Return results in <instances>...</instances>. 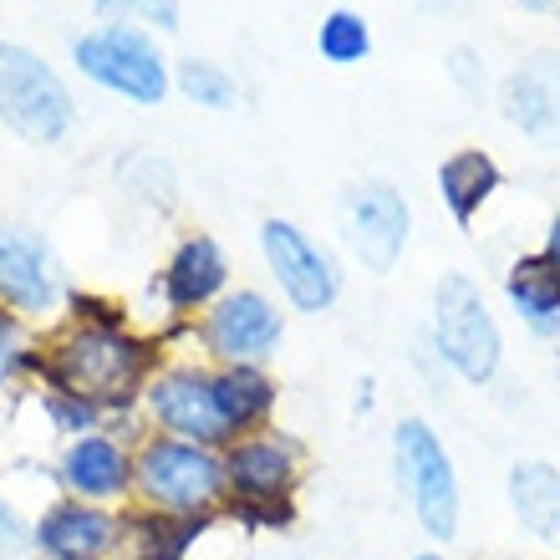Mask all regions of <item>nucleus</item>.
<instances>
[{
    "label": "nucleus",
    "instance_id": "393cba45",
    "mask_svg": "<svg viewBox=\"0 0 560 560\" xmlns=\"http://www.w3.org/2000/svg\"><path fill=\"white\" fill-rule=\"evenodd\" d=\"M92 15L113 21V26L153 31V36H178L184 31V5L178 0H92Z\"/></svg>",
    "mask_w": 560,
    "mask_h": 560
},
{
    "label": "nucleus",
    "instance_id": "0eeeda50",
    "mask_svg": "<svg viewBox=\"0 0 560 560\" xmlns=\"http://www.w3.org/2000/svg\"><path fill=\"white\" fill-rule=\"evenodd\" d=\"M0 128L21 143L57 148L77 128V97L67 77L26 42L0 36Z\"/></svg>",
    "mask_w": 560,
    "mask_h": 560
},
{
    "label": "nucleus",
    "instance_id": "72a5a7b5",
    "mask_svg": "<svg viewBox=\"0 0 560 560\" xmlns=\"http://www.w3.org/2000/svg\"><path fill=\"white\" fill-rule=\"evenodd\" d=\"M122 560H189V556H143V550H128Z\"/></svg>",
    "mask_w": 560,
    "mask_h": 560
},
{
    "label": "nucleus",
    "instance_id": "4be33fe9",
    "mask_svg": "<svg viewBox=\"0 0 560 560\" xmlns=\"http://www.w3.org/2000/svg\"><path fill=\"white\" fill-rule=\"evenodd\" d=\"M316 57L331 67H362L372 57V21L357 5H331L316 21Z\"/></svg>",
    "mask_w": 560,
    "mask_h": 560
},
{
    "label": "nucleus",
    "instance_id": "c9c22d12",
    "mask_svg": "<svg viewBox=\"0 0 560 560\" xmlns=\"http://www.w3.org/2000/svg\"><path fill=\"white\" fill-rule=\"evenodd\" d=\"M337 5H352V0H337Z\"/></svg>",
    "mask_w": 560,
    "mask_h": 560
},
{
    "label": "nucleus",
    "instance_id": "6ab92c4d",
    "mask_svg": "<svg viewBox=\"0 0 560 560\" xmlns=\"http://www.w3.org/2000/svg\"><path fill=\"white\" fill-rule=\"evenodd\" d=\"M433 184H439V199H443V209L454 214V224H464V230H469L474 214H479V209L500 194L504 174H500V163L489 159L485 148H454V153L439 163Z\"/></svg>",
    "mask_w": 560,
    "mask_h": 560
},
{
    "label": "nucleus",
    "instance_id": "a211bd4d",
    "mask_svg": "<svg viewBox=\"0 0 560 560\" xmlns=\"http://www.w3.org/2000/svg\"><path fill=\"white\" fill-rule=\"evenodd\" d=\"M504 301L520 316V326L540 341H560V270L540 255H525L504 276Z\"/></svg>",
    "mask_w": 560,
    "mask_h": 560
},
{
    "label": "nucleus",
    "instance_id": "423d86ee",
    "mask_svg": "<svg viewBox=\"0 0 560 560\" xmlns=\"http://www.w3.org/2000/svg\"><path fill=\"white\" fill-rule=\"evenodd\" d=\"M148 433H168L184 443H205V448H230L235 428L224 418L220 383L214 368L194 352H168L159 362V372L148 377L143 398H138Z\"/></svg>",
    "mask_w": 560,
    "mask_h": 560
},
{
    "label": "nucleus",
    "instance_id": "473e14b6",
    "mask_svg": "<svg viewBox=\"0 0 560 560\" xmlns=\"http://www.w3.org/2000/svg\"><path fill=\"white\" fill-rule=\"evenodd\" d=\"M408 560H448V556H443L439 546H428V550H413V556H408Z\"/></svg>",
    "mask_w": 560,
    "mask_h": 560
},
{
    "label": "nucleus",
    "instance_id": "f03ea898",
    "mask_svg": "<svg viewBox=\"0 0 560 560\" xmlns=\"http://www.w3.org/2000/svg\"><path fill=\"white\" fill-rule=\"evenodd\" d=\"M224 504H230L224 448L184 443L168 433H143L133 443V510L224 515Z\"/></svg>",
    "mask_w": 560,
    "mask_h": 560
},
{
    "label": "nucleus",
    "instance_id": "412c9836",
    "mask_svg": "<svg viewBox=\"0 0 560 560\" xmlns=\"http://www.w3.org/2000/svg\"><path fill=\"white\" fill-rule=\"evenodd\" d=\"M214 383H220V402L235 439L276 423L280 383L270 377V368H214Z\"/></svg>",
    "mask_w": 560,
    "mask_h": 560
},
{
    "label": "nucleus",
    "instance_id": "2eb2a0df",
    "mask_svg": "<svg viewBox=\"0 0 560 560\" xmlns=\"http://www.w3.org/2000/svg\"><path fill=\"white\" fill-rule=\"evenodd\" d=\"M51 479H57V489L67 500L128 510L133 504V443L107 433V428L103 433L67 439L57 464H51Z\"/></svg>",
    "mask_w": 560,
    "mask_h": 560
},
{
    "label": "nucleus",
    "instance_id": "f3484780",
    "mask_svg": "<svg viewBox=\"0 0 560 560\" xmlns=\"http://www.w3.org/2000/svg\"><path fill=\"white\" fill-rule=\"evenodd\" d=\"M510 510H515L520 530L535 535L540 546H550L560 556V469L546 458H520L510 479H504Z\"/></svg>",
    "mask_w": 560,
    "mask_h": 560
},
{
    "label": "nucleus",
    "instance_id": "1a4fd4ad",
    "mask_svg": "<svg viewBox=\"0 0 560 560\" xmlns=\"http://www.w3.org/2000/svg\"><path fill=\"white\" fill-rule=\"evenodd\" d=\"M72 280L61 270L57 250L42 230L31 224H0V311L21 316L26 326H51L67 316V301H72Z\"/></svg>",
    "mask_w": 560,
    "mask_h": 560
},
{
    "label": "nucleus",
    "instance_id": "f8f14e48",
    "mask_svg": "<svg viewBox=\"0 0 560 560\" xmlns=\"http://www.w3.org/2000/svg\"><path fill=\"white\" fill-rule=\"evenodd\" d=\"M306 443L291 428H255L224 448V479L235 504H291L306 485Z\"/></svg>",
    "mask_w": 560,
    "mask_h": 560
},
{
    "label": "nucleus",
    "instance_id": "6e6552de",
    "mask_svg": "<svg viewBox=\"0 0 560 560\" xmlns=\"http://www.w3.org/2000/svg\"><path fill=\"white\" fill-rule=\"evenodd\" d=\"M189 341L209 368H270L285 341V311L260 285H230L199 322H189Z\"/></svg>",
    "mask_w": 560,
    "mask_h": 560
},
{
    "label": "nucleus",
    "instance_id": "7c9ffc66",
    "mask_svg": "<svg viewBox=\"0 0 560 560\" xmlns=\"http://www.w3.org/2000/svg\"><path fill=\"white\" fill-rule=\"evenodd\" d=\"M418 5H423L428 15H458L464 5H469V0H418Z\"/></svg>",
    "mask_w": 560,
    "mask_h": 560
},
{
    "label": "nucleus",
    "instance_id": "b1692460",
    "mask_svg": "<svg viewBox=\"0 0 560 560\" xmlns=\"http://www.w3.org/2000/svg\"><path fill=\"white\" fill-rule=\"evenodd\" d=\"M36 408H42L46 428H51L61 443H67V439H82V433H103V428H107L103 408H92L88 398H77V393H67V387L36 383Z\"/></svg>",
    "mask_w": 560,
    "mask_h": 560
},
{
    "label": "nucleus",
    "instance_id": "f257e3e1",
    "mask_svg": "<svg viewBox=\"0 0 560 560\" xmlns=\"http://www.w3.org/2000/svg\"><path fill=\"white\" fill-rule=\"evenodd\" d=\"M168 357L159 331H138L133 322H72L61 316L36 347V383L67 387L107 418L138 413L148 377Z\"/></svg>",
    "mask_w": 560,
    "mask_h": 560
},
{
    "label": "nucleus",
    "instance_id": "4468645a",
    "mask_svg": "<svg viewBox=\"0 0 560 560\" xmlns=\"http://www.w3.org/2000/svg\"><path fill=\"white\" fill-rule=\"evenodd\" d=\"M230 285H235V266H230L220 240L205 235V230L184 235L159 270V301H163V316H168V331L199 322Z\"/></svg>",
    "mask_w": 560,
    "mask_h": 560
},
{
    "label": "nucleus",
    "instance_id": "ddd939ff",
    "mask_svg": "<svg viewBox=\"0 0 560 560\" xmlns=\"http://www.w3.org/2000/svg\"><path fill=\"white\" fill-rule=\"evenodd\" d=\"M31 556L42 560H122L128 556V510L57 500L31 515Z\"/></svg>",
    "mask_w": 560,
    "mask_h": 560
},
{
    "label": "nucleus",
    "instance_id": "9d476101",
    "mask_svg": "<svg viewBox=\"0 0 560 560\" xmlns=\"http://www.w3.org/2000/svg\"><path fill=\"white\" fill-rule=\"evenodd\" d=\"M260 260H266L270 280H276L280 301L301 316H326L341 301V266L322 240H311L306 230L285 214L260 220Z\"/></svg>",
    "mask_w": 560,
    "mask_h": 560
},
{
    "label": "nucleus",
    "instance_id": "2f4dec72",
    "mask_svg": "<svg viewBox=\"0 0 560 560\" xmlns=\"http://www.w3.org/2000/svg\"><path fill=\"white\" fill-rule=\"evenodd\" d=\"M515 5H525V11H535V15H546V11H556L560 0H515Z\"/></svg>",
    "mask_w": 560,
    "mask_h": 560
},
{
    "label": "nucleus",
    "instance_id": "c756f323",
    "mask_svg": "<svg viewBox=\"0 0 560 560\" xmlns=\"http://www.w3.org/2000/svg\"><path fill=\"white\" fill-rule=\"evenodd\" d=\"M540 260H550V266L560 270V214L550 220V230H546V245H540Z\"/></svg>",
    "mask_w": 560,
    "mask_h": 560
},
{
    "label": "nucleus",
    "instance_id": "9b49d317",
    "mask_svg": "<svg viewBox=\"0 0 560 560\" xmlns=\"http://www.w3.org/2000/svg\"><path fill=\"white\" fill-rule=\"evenodd\" d=\"M341 240L368 276H393L413 240V205L398 184L362 178L341 194Z\"/></svg>",
    "mask_w": 560,
    "mask_h": 560
},
{
    "label": "nucleus",
    "instance_id": "a878e982",
    "mask_svg": "<svg viewBox=\"0 0 560 560\" xmlns=\"http://www.w3.org/2000/svg\"><path fill=\"white\" fill-rule=\"evenodd\" d=\"M122 189L133 194V199H143V205L153 209H174L178 205V178L174 168L163 159H153V153H138V159L122 163Z\"/></svg>",
    "mask_w": 560,
    "mask_h": 560
},
{
    "label": "nucleus",
    "instance_id": "bb28decb",
    "mask_svg": "<svg viewBox=\"0 0 560 560\" xmlns=\"http://www.w3.org/2000/svg\"><path fill=\"white\" fill-rule=\"evenodd\" d=\"M36 347H42V337H36V326H26L21 316H11V311H0V393L15 383V377H36Z\"/></svg>",
    "mask_w": 560,
    "mask_h": 560
},
{
    "label": "nucleus",
    "instance_id": "c85d7f7f",
    "mask_svg": "<svg viewBox=\"0 0 560 560\" xmlns=\"http://www.w3.org/2000/svg\"><path fill=\"white\" fill-rule=\"evenodd\" d=\"M31 556V515H21L5 494H0V560Z\"/></svg>",
    "mask_w": 560,
    "mask_h": 560
},
{
    "label": "nucleus",
    "instance_id": "7ed1b4c3",
    "mask_svg": "<svg viewBox=\"0 0 560 560\" xmlns=\"http://www.w3.org/2000/svg\"><path fill=\"white\" fill-rule=\"evenodd\" d=\"M428 352L458 383L489 387L504 368V331L489 306L485 285L464 270H443L433 280V311H428Z\"/></svg>",
    "mask_w": 560,
    "mask_h": 560
},
{
    "label": "nucleus",
    "instance_id": "f704fd0d",
    "mask_svg": "<svg viewBox=\"0 0 560 560\" xmlns=\"http://www.w3.org/2000/svg\"><path fill=\"white\" fill-rule=\"evenodd\" d=\"M21 560H42V556H21Z\"/></svg>",
    "mask_w": 560,
    "mask_h": 560
},
{
    "label": "nucleus",
    "instance_id": "5701e85b",
    "mask_svg": "<svg viewBox=\"0 0 560 560\" xmlns=\"http://www.w3.org/2000/svg\"><path fill=\"white\" fill-rule=\"evenodd\" d=\"M174 92L184 103L205 107V113H235L240 107V82L230 77V67H220L209 57L174 61Z\"/></svg>",
    "mask_w": 560,
    "mask_h": 560
},
{
    "label": "nucleus",
    "instance_id": "aec40b11",
    "mask_svg": "<svg viewBox=\"0 0 560 560\" xmlns=\"http://www.w3.org/2000/svg\"><path fill=\"white\" fill-rule=\"evenodd\" d=\"M224 525V515H159L128 504V550L143 556H189Z\"/></svg>",
    "mask_w": 560,
    "mask_h": 560
},
{
    "label": "nucleus",
    "instance_id": "cd10ccee",
    "mask_svg": "<svg viewBox=\"0 0 560 560\" xmlns=\"http://www.w3.org/2000/svg\"><path fill=\"white\" fill-rule=\"evenodd\" d=\"M443 72H448V82H454L464 97H479V92H485V57H479L474 46H448Z\"/></svg>",
    "mask_w": 560,
    "mask_h": 560
},
{
    "label": "nucleus",
    "instance_id": "39448f33",
    "mask_svg": "<svg viewBox=\"0 0 560 560\" xmlns=\"http://www.w3.org/2000/svg\"><path fill=\"white\" fill-rule=\"evenodd\" d=\"M72 67L92 88L113 92L133 107H163V97L174 92V61L153 31L138 26L92 21L88 31L72 36Z\"/></svg>",
    "mask_w": 560,
    "mask_h": 560
},
{
    "label": "nucleus",
    "instance_id": "20e7f679",
    "mask_svg": "<svg viewBox=\"0 0 560 560\" xmlns=\"http://www.w3.org/2000/svg\"><path fill=\"white\" fill-rule=\"evenodd\" d=\"M393 469H398V489L413 525L433 540V546H454L464 530V485H458V464L443 448L439 428L418 413H402L393 423Z\"/></svg>",
    "mask_w": 560,
    "mask_h": 560
},
{
    "label": "nucleus",
    "instance_id": "dca6fc26",
    "mask_svg": "<svg viewBox=\"0 0 560 560\" xmlns=\"http://www.w3.org/2000/svg\"><path fill=\"white\" fill-rule=\"evenodd\" d=\"M500 113L504 122L525 133L530 143L560 153V57L535 51L500 82Z\"/></svg>",
    "mask_w": 560,
    "mask_h": 560
}]
</instances>
